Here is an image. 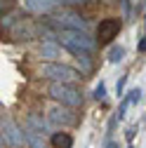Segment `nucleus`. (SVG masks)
<instances>
[{"instance_id": "obj_14", "label": "nucleus", "mask_w": 146, "mask_h": 148, "mask_svg": "<svg viewBox=\"0 0 146 148\" xmlns=\"http://www.w3.org/2000/svg\"><path fill=\"white\" fill-rule=\"evenodd\" d=\"M14 35H19V38H21V35H24L26 40H31V38H33V31H31V28H26L24 24H19V26L14 28Z\"/></svg>"}, {"instance_id": "obj_6", "label": "nucleus", "mask_w": 146, "mask_h": 148, "mask_svg": "<svg viewBox=\"0 0 146 148\" xmlns=\"http://www.w3.org/2000/svg\"><path fill=\"white\" fill-rule=\"evenodd\" d=\"M50 122L52 125H57V127H73V125H78V115H76V108H71V106H52L50 108Z\"/></svg>"}, {"instance_id": "obj_12", "label": "nucleus", "mask_w": 146, "mask_h": 148, "mask_svg": "<svg viewBox=\"0 0 146 148\" xmlns=\"http://www.w3.org/2000/svg\"><path fill=\"white\" fill-rule=\"evenodd\" d=\"M26 146H28V148H47L45 134H40V132H35V129H28V127H26Z\"/></svg>"}, {"instance_id": "obj_10", "label": "nucleus", "mask_w": 146, "mask_h": 148, "mask_svg": "<svg viewBox=\"0 0 146 148\" xmlns=\"http://www.w3.org/2000/svg\"><path fill=\"white\" fill-rule=\"evenodd\" d=\"M26 127H28V129H35V132H40V134H50L47 120H45L43 115H38V113H28V115H26Z\"/></svg>"}, {"instance_id": "obj_16", "label": "nucleus", "mask_w": 146, "mask_h": 148, "mask_svg": "<svg viewBox=\"0 0 146 148\" xmlns=\"http://www.w3.org/2000/svg\"><path fill=\"white\" fill-rule=\"evenodd\" d=\"M104 97H106V85H104V82H99V85L94 87V99H97V101H101Z\"/></svg>"}, {"instance_id": "obj_7", "label": "nucleus", "mask_w": 146, "mask_h": 148, "mask_svg": "<svg viewBox=\"0 0 146 148\" xmlns=\"http://www.w3.org/2000/svg\"><path fill=\"white\" fill-rule=\"evenodd\" d=\"M120 33V19H113V16H108V19L99 21L97 26V40L101 45H111Z\"/></svg>"}, {"instance_id": "obj_8", "label": "nucleus", "mask_w": 146, "mask_h": 148, "mask_svg": "<svg viewBox=\"0 0 146 148\" xmlns=\"http://www.w3.org/2000/svg\"><path fill=\"white\" fill-rule=\"evenodd\" d=\"M59 0H24V7L31 14H52Z\"/></svg>"}, {"instance_id": "obj_5", "label": "nucleus", "mask_w": 146, "mask_h": 148, "mask_svg": "<svg viewBox=\"0 0 146 148\" xmlns=\"http://www.w3.org/2000/svg\"><path fill=\"white\" fill-rule=\"evenodd\" d=\"M52 21L59 28H73V31H87V21L73 10H61L52 14Z\"/></svg>"}, {"instance_id": "obj_2", "label": "nucleus", "mask_w": 146, "mask_h": 148, "mask_svg": "<svg viewBox=\"0 0 146 148\" xmlns=\"http://www.w3.org/2000/svg\"><path fill=\"white\" fill-rule=\"evenodd\" d=\"M40 73H43V78L52 80V82H76L83 78V73L76 71V68H71L66 64H59V61H47L40 66Z\"/></svg>"}, {"instance_id": "obj_20", "label": "nucleus", "mask_w": 146, "mask_h": 148, "mask_svg": "<svg viewBox=\"0 0 146 148\" xmlns=\"http://www.w3.org/2000/svg\"><path fill=\"white\" fill-rule=\"evenodd\" d=\"M106 148H118V146H116V143L111 141V143H106Z\"/></svg>"}, {"instance_id": "obj_4", "label": "nucleus", "mask_w": 146, "mask_h": 148, "mask_svg": "<svg viewBox=\"0 0 146 148\" xmlns=\"http://www.w3.org/2000/svg\"><path fill=\"white\" fill-rule=\"evenodd\" d=\"M3 143L12 146V148L26 146V129H21L10 115H3Z\"/></svg>"}, {"instance_id": "obj_9", "label": "nucleus", "mask_w": 146, "mask_h": 148, "mask_svg": "<svg viewBox=\"0 0 146 148\" xmlns=\"http://www.w3.org/2000/svg\"><path fill=\"white\" fill-rule=\"evenodd\" d=\"M61 54V47L57 40H45L40 45V59H47V61H57Z\"/></svg>"}, {"instance_id": "obj_15", "label": "nucleus", "mask_w": 146, "mask_h": 148, "mask_svg": "<svg viewBox=\"0 0 146 148\" xmlns=\"http://www.w3.org/2000/svg\"><path fill=\"white\" fill-rule=\"evenodd\" d=\"M127 99H130V103H139V101H141V89H139V87L130 89V92H127Z\"/></svg>"}, {"instance_id": "obj_13", "label": "nucleus", "mask_w": 146, "mask_h": 148, "mask_svg": "<svg viewBox=\"0 0 146 148\" xmlns=\"http://www.w3.org/2000/svg\"><path fill=\"white\" fill-rule=\"evenodd\" d=\"M123 57H125V49L120 45H113L111 49H108V61H111V64H120Z\"/></svg>"}, {"instance_id": "obj_19", "label": "nucleus", "mask_w": 146, "mask_h": 148, "mask_svg": "<svg viewBox=\"0 0 146 148\" xmlns=\"http://www.w3.org/2000/svg\"><path fill=\"white\" fill-rule=\"evenodd\" d=\"M139 49H141V52H144V49H146V38H144V40H141V45H139Z\"/></svg>"}, {"instance_id": "obj_17", "label": "nucleus", "mask_w": 146, "mask_h": 148, "mask_svg": "<svg viewBox=\"0 0 146 148\" xmlns=\"http://www.w3.org/2000/svg\"><path fill=\"white\" fill-rule=\"evenodd\" d=\"M125 82H127V75H123V78L118 80V85H116V92H118V97H123V89H125Z\"/></svg>"}, {"instance_id": "obj_11", "label": "nucleus", "mask_w": 146, "mask_h": 148, "mask_svg": "<svg viewBox=\"0 0 146 148\" xmlns=\"http://www.w3.org/2000/svg\"><path fill=\"white\" fill-rule=\"evenodd\" d=\"M50 143L54 146V148H71L73 146V136L68 134V132H52L50 134Z\"/></svg>"}, {"instance_id": "obj_3", "label": "nucleus", "mask_w": 146, "mask_h": 148, "mask_svg": "<svg viewBox=\"0 0 146 148\" xmlns=\"http://www.w3.org/2000/svg\"><path fill=\"white\" fill-rule=\"evenodd\" d=\"M50 97L57 103H61V106H71V108H80L83 106L80 89H76L71 82H52L50 85Z\"/></svg>"}, {"instance_id": "obj_18", "label": "nucleus", "mask_w": 146, "mask_h": 148, "mask_svg": "<svg viewBox=\"0 0 146 148\" xmlns=\"http://www.w3.org/2000/svg\"><path fill=\"white\" fill-rule=\"evenodd\" d=\"M59 3H64V5H83L87 0H59Z\"/></svg>"}, {"instance_id": "obj_21", "label": "nucleus", "mask_w": 146, "mask_h": 148, "mask_svg": "<svg viewBox=\"0 0 146 148\" xmlns=\"http://www.w3.org/2000/svg\"><path fill=\"white\" fill-rule=\"evenodd\" d=\"M130 148H132V146H130Z\"/></svg>"}, {"instance_id": "obj_1", "label": "nucleus", "mask_w": 146, "mask_h": 148, "mask_svg": "<svg viewBox=\"0 0 146 148\" xmlns=\"http://www.w3.org/2000/svg\"><path fill=\"white\" fill-rule=\"evenodd\" d=\"M59 40H61V45H64L68 52L76 54V57H78V54H83V52H90V54H92L94 47H97V42L87 35V31L59 28Z\"/></svg>"}]
</instances>
